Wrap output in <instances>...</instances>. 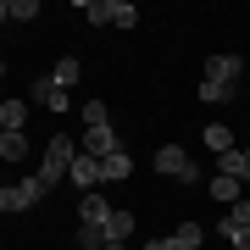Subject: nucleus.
Masks as SVG:
<instances>
[{
  "label": "nucleus",
  "instance_id": "obj_5",
  "mask_svg": "<svg viewBox=\"0 0 250 250\" xmlns=\"http://www.w3.org/2000/svg\"><path fill=\"white\" fill-rule=\"evenodd\" d=\"M28 100H34V106H45V111H72V95H67V89H56L50 72L28 83Z\"/></svg>",
  "mask_w": 250,
  "mask_h": 250
},
{
  "label": "nucleus",
  "instance_id": "obj_7",
  "mask_svg": "<svg viewBox=\"0 0 250 250\" xmlns=\"http://www.w3.org/2000/svg\"><path fill=\"white\" fill-rule=\"evenodd\" d=\"M83 156H95V161H106V156H117L123 145H117V128H83V145H78Z\"/></svg>",
  "mask_w": 250,
  "mask_h": 250
},
{
  "label": "nucleus",
  "instance_id": "obj_9",
  "mask_svg": "<svg viewBox=\"0 0 250 250\" xmlns=\"http://www.w3.org/2000/svg\"><path fill=\"white\" fill-rule=\"evenodd\" d=\"M167 245H172V250H206V228H200V223H178Z\"/></svg>",
  "mask_w": 250,
  "mask_h": 250
},
{
  "label": "nucleus",
  "instance_id": "obj_6",
  "mask_svg": "<svg viewBox=\"0 0 250 250\" xmlns=\"http://www.w3.org/2000/svg\"><path fill=\"white\" fill-rule=\"evenodd\" d=\"M67 178H72V189H83V195H95V189L106 184V178H100V161H95V156H83V150L72 156V167H67Z\"/></svg>",
  "mask_w": 250,
  "mask_h": 250
},
{
  "label": "nucleus",
  "instance_id": "obj_23",
  "mask_svg": "<svg viewBox=\"0 0 250 250\" xmlns=\"http://www.w3.org/2000/svg\"><path fill=\"white\" fill-rule=\"evenodd\" d=\"M211 233H217V239H228L233 250H250V228H245V233H233V228H223V223H217Z\"/></svg>",
  "mask_w": 250,
  "mask_h": 250
},
{
  "label": "nucleus",
  "instance_id": "obj_22",
  "mask_svg": "<svg viewBox=\"0 0 250 250\" xmlns=\"http://www.w3.org/2000/svg\"><path fill=\"white\" fill-rule=\"evenodd\" d=\"M6 17L11 22H34L39 17V0H6Z\"/></svg>",
  "mask_w": 250,
  "mask_h": 250
},
{
  "label": "nucleus",
  "instance_id": "obj_25",
  "mask_svg": "<svg viewBox=\"0 0 250 250\" xmlns=\"http://www.w3.org/2000/svg\"><path fill=\"white\" fill-rule=\"evenodd\" d=\"M0 22H11V17H6V0H0Z\"/></svg>",
  "mask_w": 250,
  "mask_h": 250
},
{
  "label": "nucleus",
  "instance_id": "obj_2",
  "mask_svg": "<svg viewBox=\"0 0 250 250\" xmlns=\"http://www.w3.org/2000/svg\"><path fill=\"white\" fill-rule=\"evenodd\" d=\"M72 156H78V145H72L67 134H56V139L45 145V150H39V172H34V178L45 184V189H56V184L67 178V167H72Z\"/></svg>",
  "mask_w": 250,
  "mask_h": 250
},
{
  "label": "nucleus",
  "instance_id": "obj_17",
  "mask_svg": "<svg viewBox=\"0 0 250 250\" xmlns=\"http://www.w3.org/2000/svg\"><path fill=\"white\" fill-rule=\"evenodd\" d=\"M83 128H111V106H106V100H83Z\"/></svg>",
  "mask_w": 250,
  "mask_h": 250
},
{
  "label": "nucleus",
  "instance_id": "obj_27",
  "mask_svg": "<svg viewBox=\"0 0 250 250\" xmlns=\"http://www.w3.org/2000/svg\"><path fill=\"white\" fill-rule=\"evenodd\" d=\"M245 167H250V150H245Z\"/></svg>",
  "mask_w": 250,
  "mask_h": 250
},
{
  "label": "nucleus",
  "instance_id": "obj_4",
  "mask_svg": "<svg viewBox=\"0 0 250 250\" xmlns=\"http://www.w3.org/2000/svg\"><path fill=\"white\" fill-rule=\"evenodd\" d=\"M50 189L39 184V178H22V184H0V211L6 217H17V211H28V206H39Z\"/></svg>",
  "mask_w": 250,
  "mask_h": 250
},
{
  "label": "nucleus",
  "instance_id": "obj_24",
  "mask_svg": "<svg viewBox=\"0 0 250 250\" xmlns=\"http://www.w3.org/2000/svg\"><path fill=\"white\" fill-rule=\"evenodd\" d=\"M145 250H172V245H167V239H150V245H145Z\"/></svg>",
  "mask_w": 250,
  "mask_h": 250
},
{
  "label": "nucleus",
  "instance_id": "obj_10",
  "mask_svg": "<svg viewBox=\"0 0 250 250\" xmlns=\"http://www.w3.org/2000/svg\"><path fill=\"white\" fill-rule=\"evenodd\" d=\"M100 178H106V184H123V178H134V156H128V150L106 156V161H100Z\"/></svg>",
  "mask_w": 250,
  "mask_h": 250
},
{
  "label": "nucleus",
  "instance_id": "obj_14",
  "mask_svg": "<svg viewBox=\"0 0 250 250\" xmlns=\"http://www.w3.org/2000/svg\"><path fill=\"white\" fill-rule=\"evenodd\" d=\"M22 123H28V100H6L0 106V128L6 134H22Z\"/></svg>",
  "mask_w": 250,
  "mask_h": 250
},
{
  "label": "nucleus",
  "instance_id": "obj_11",
  "mask_svg": "<svg viewBox=\"0 0 250 250\" xmlns=\"http://www.w3.org/2000/svg\"><path fill=\"white\" fill-rule=\"evenodd\" d=\"M134 239V211H111L106 217V245H128Z\"/></svg>",
  "mask_w": 250,
  "mask_h": 250
},
{
  "label": "nucleus",
  "instance_id": "obj_21",
  "mask_svg": "<svg viewBox=\"0 0 250 250\" xmlns=\"http://www.w3.org/2000/svg\"><path fill=\"white\" fill-rule=\"evenodd\" d=\"M223 228H233V233H245V228H250V200H233V206H228Z\"/></svg>",
  "mask_w": 250,
  "mask_h": 250
},
{
  "label": "nucleus",
  "instance_id": "obj_18",
  "mask_svg": "<svg viewBox=\"0 0 250 250\" xmlns=\"http://www.w3.org/2000/svg\"><path fill=\"white\" fill-rule=\"evenodd\" d=\"M106 22L134 28V22H139V6H128V0H106Z\"/></svg>",
  "mask_w": 250,
  "mask_h": 250
},
{
  "label": "nucleus",
  "instance_id": "obj_19",
  "mask_svg": "<svg viewBox=\"0 0 250 250\" xmlns=\"http://www.w3.org/2000/svg\"><path fill=\"white\" fill-rule=\"evenodd\" d=\"M0 161H28V134H0Z\"/></svg>",
  "mask_w": 250,
  "mask_h": 250
},
{
  "label": "nucleus",
  "instance_id": "obj_1",
  "mask_svg": "<svg viewBox=\"0 0 250 250\" xmlns=\"http://www.w3.org/2000/svg\"><path fill=\"white\" fill-rule=\"evenodd\" d=\"M239 78H245V56H211L200 78V106H228L239 95Z\"/></svg>",
  "mask_w": 250,
  "mask_h": 250
},
{
  "label": "nucleus",
  "instance_id": "obj_12",
  "mask_svg": "<svg viewBox=\"0 0 250 250\" xmlns=\"http://www.w3.org/2000/svg\"><path fill=\"white\" fill-rule=\"evenodd\" d=\"M206 195H211V200H223V206H233V200H245V184H239V178H223V172H217V178L206 184Z\"/></svg>",
  "mask_w": 250,
  "mask_h": 250
},
{
  "label": "nucleus",
  "instance_id": "obj_15",
  "mask_svg": "<svg viewBox=\"0 0 250 250\" xmlns=\"http://www.w3.org/2000/svg\"><path fill=\"white\" fill-rule=\"evenodd\" d=\"M206 150H211V156L233 150V128H228V123H206Z\"/></svg>",
  "mask_w": 250,
  "mask_h": 250
},
{
  "label": "nucleus",
  "instance_id": "obj_16",
  "mask_svg": "<svg viewBox=\"0 0 250 250\" xmlns=\"http://www.w3.org/2000/svg\"><path fill=\"white\" fill-rule=\"evenodd\" d=\"M217 172H223V178H250V167H245V150H223V156H217Z\"/></svg>",
  "mask_w": 250,
  "mask_h": 250
},
{
  "label": "nucleus",
  "instance_id": "obj_8",
  "mask_svg": "<svg viewBox=\"0 0 250 250\" xmlns=\"http://www.w3.org/2000/svg\"><path fill=\"white\" fill-rule=\"evenodd\" d=\"M117 211V206L106 200V195H100V189H95V195H78V223H89V228H106V217Z\"/></svg>",
  "mask_w": 250,
  "mask_h": 250
},
{
  "label": "nucleus",
  "instance_id": "obj_3",
  "mask_svg": "<svg viewBox=\"0 0 250 250\" xmlns=\"http://www.w3.org/2000/svg\"><path fill=\"white\" fill-rule=\"evenodd\" d=\"M156 172H161V178H172V184H200L195 156L178 150V145H161V150H156Z\"/></svg>",
  "mask_w": 250,
  "mask_h": 250
},
{
  "label": "nucleus",
  "instance_id": "obj_20",
  "mask_svg": "<svg viewBox=\"0 0 250 250\" xmlns=\"http://www.w3.org/2000/svg\"><path fill=\"white\" fill-rule=\"evenodd\" d=\"M78 250H106V228H89V223H78Z\"/></svg>",
  "mask_w": 250,
  "mask_h": 250
},
{
  "label": "nucleus",
  "instance_id": "obj_13",
  "mask_svg": "<svg viewBox=\"0 0 250 250\" xmlns=\"http://www.w3.org/2000/svg\"><path fill=\"white\" fill-rule=\"evenodd\" d=\"M78 78H83V62H78V56H62V62H56V72H50L56 89H72Z\"/></svg>",
  "mask_w": 250,
  "mask_h": 250
},
{
  "label": "nucleus",
  "instance_id": "obj_26",
  "mask_svg": "<svg viewBox=\"0 0 250 250\" xmlns=\"http://www.w3.org/2000/svg\"><path fill=\"white\" fill-rule=\"evenodd\" d=\"M0 78H6V56H0Z\"/></svg>",
  "mask_w": 250,
  "mask_h": 250
},
{
  "label": "nucleus",
  "instance_id": "obj_28",
  "mask_svg": "<svg viewBox=\"0 0 250 250\" xmlns=\"http://www.w3.org/2000/svg\"><path fill=\"white\" fill-rule=\"evenodd\" d=\"M0 134H6V128H0Z\"/></svg>",
  "mask_w": 250,
  "mask_h": 250
}]
</instances>
